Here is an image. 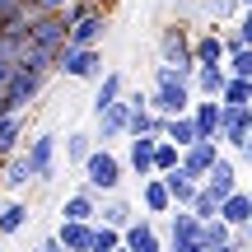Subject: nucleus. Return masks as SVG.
<instances>
[{
	"label": "nucleus",
	"mask_w": 252,
	"mask_h": 252,
	"mask_svg": "<svg viewBox=\"0 0 252 252\" xmlns=\"http://www.w3.org/2000/svg\"><path fill=\"white\" fill-rule=\"evenodd\" d=\"M80 178H84V187H89L94 196H112L126 182V163H122V154L112 150V145H94L89 159L80 163Z\"/></svg>",
	"instance_id": "nucleus-1"
},
{
	"label": "nucleus",
	"mask_w": 252,
	"mask_h": 252,
	"mask_svg": "<svg viewBox=\"0 0 252 252\" xmlns=\"http://www.w3.org/2000/svg\"><path fill=\"white\" fill-rule=\"evenodd\" d=\"M154 61L159 65H178V70H191V24L187 19H168L154 37Z\"/></svg>",
	"instance_id": "nucleus-2"
},
{
	"label": "nucleus",
	"mask_w": 252,
	"mask_h": 252,
	"mask_svg": "<svg viewBox=\"0 0 252 252\" xmlns=\"http://www.w3.org/2000/svg\"><path fill=\"white\" fill-rule=\"evenodd\" d=\"M103 70H108V61H103V47H61V56H56V75H61V80L94 84Z\"/></svg>",
	"instance_id": "nucleus-3"
},
{
	"label": "nucleus",
	"mask_w": 252,
	"mask_h": 252,
	"mask_svg": "<svg viewBox=\"0 0 252 252\" xmlns=\"http://www.w3.org/2000/svg\"><path fill=\"white\" fill-rule=\"evenodd\" d=\"M28 159V168H33V182H52L56 178V159H61V140H56L52 131H28L24 150H19Z\"/></svg>",
	"instance_id": "nucleus-4"
},
{
	"label": "nucleus",
	"mask_w": 252,
	"mask_h": 252,
	"mask_svg": "<svg viewBox=\"0 0 252 252\" xmlns=\"http://www.w3.org/2000/svg\"><path fill=\"white\" fill-rule=\"evenodd\" d=\"M47 94V75H37V70H24L19 65L14 70V80L5 84V94H0V103H5V112H28L37 98Z\"/></svg>",
	"instance_id": "nucleus-5"
},
{
	"label": "nucleus",
	"mask_w": 252,
	"mask_h": 252,
	"mask_svg": "<svg viewBox=\"0 0 252 252\" xmlns=\"http://www.w3.org/2000/svg\"><path fill=\"white\" fill-rule=\"evenodd\" d=\"M24 37H28V47H42V52L61 56V47H65V19L61 14H28L24 19Z\"/></svg>",
	"instance_id": "nucleus-6"
},
{
	"label": "nucleus",
	"mask_w": 252,
	"mask_h": 252,
	"mask_svg": "<svg viewBox=\"0 0 252 252\" xmlns=\"http://www.w3.org/2000/svg\"><path fill=\"white\" fill-rule=\"evenodd\" d=\"M248 131H252V103H243V108H224L220 103V150L224 154H238L243 150V140H248Z\"/></svg>",
	"instance_id": "nucleus-7"
},
{
	"label": "nucleus",
	"mask_w": 252,
	"mask_h": 252,
	"mask_svg": "<svg viewBox=\"0 0 252 252\" xmlns=\"http://www.w3.org/2000/svg\"><path fill=\"white\" fill-rule=\"evenodd\" d=\"M126 117H131V108L117 98V103H108L103 112H94V145H117L126 140Z\"/></svg>",
	"instance_id": "nucleus-8"
},
{
	"label": "nucleus",
	"mask_w": 252,
	"mask_h": 252,
	"mask_svg": "<svg viewBox=\"0 0 252 252\" xmlns=\"http://www.w3.org/2000/svg\"><path fill=\"white\" fill-rule=\"evenodd\" d=\"M108 28H112V14L108 9H94L89 19H80V24L65 28V47H103Z\"/></svg>",
	"instance_id": "nucleus-9"
},
{
	"label": "nucleus",
	"mask_w": 252,
	"mask_h": 252,
	"mask_svg": "<svg viewBox=\"0 0 252 252\" xmlns=\"http://www.w3.org/2000/svg\"><path fill=\"white\" fill-rule=\"evenodd\" d=\"M159 234H163V248H191L196 234H201V220L191 215V210H168Z\"/></svg>",
	"instance_id": "nucleus-10"
},
{
	"label": "nucleus",
	"mask_w": 252,
	"mask_h": 252,
	"mask_svg": "<svg viewBox=\"0 0 252 252\" xmlns=\"http://www.w3.org/2000/svg\"><path fill=\"white\" fill-rule=\"evenodd\" d=\"M229 47H224V28H201V33H191V61L196 65H224Z\"/></svg>",
	"instance_id": "nucleus-11"
},
{
	"label": "nucleus",
	"mask_w": 252,
	"mask_h": 252,
	"mask_svg": "<svg viewBox=\"0 0 252 252\" xmlns=\"http://www.w3.org/2000/svg\"><path fill=\"white\" fill-rule=\"evenodd\" d=\"M201 187H206L210 196H220V201H224L229 191L238 187V159H234V154H220V159L210 163V173L201 178Z\"/></svg>",
	"instance_id": "nucleus-12"
},
{
	"label": "nucleus",
	"mask_w": 252,
	"mask_h": 252,
	"mask_svg": "<svg viewBox=\"0 0 252 252\" xmlns=\"http://www.w3.org/2000/svg\"><path fill=\"white\" fill-rule=\"evenodd\" d=\"M220 154H224V150H220V140H191L187 150H182V163H178V168H182V173H191V178L201 182Z\"/></svg>",
	"instance_id": "nucleus-13"
},
{
	"label": "nucleus",
	"mask_w": 252,
	"mask_h": 252,
	"mask_svg": "<svg viewBox=\"0 0 252 252\" xmlns=\"http://www.w3.org/2000/svg\"><path fill=\"white\" fill-rule=\"evenodd\" d=\"M122 248H131V252H163V234L154 229V220L135 215L131 224L122 229Z\"/></svg>",
	"instance_id": "nucleus-14"
},
{
	"label": "nucleus",
	"mask_w": 252,
	"mask_h": 252,
	"mask_svg": "<svg viewBox=\"0 0 252 252\" xmlns=\"http://www.w3.org/2000/svg\"><path fill=\"white\" fill-rule=\"evenodd\" d=\"M98 224H108V229H126L135 220V201L131 196H122V191H112V196H98Z\"/></svg>",
	"instance_id": "nucleus-15"
},
{
	"label": "nucleus",
	"mask_w": 252,
	"mask_h": 252,
	"mask_svg": "<svg viewBox=\"0 0 252 252\" xmlns=\"http://www.w3.org/2000/svg\"><path fill=\"white\" fill-rule=\"evenodd\" d=\"M140 210L150 220H163L173 210V201H168V187H163V178L159 173H150V178H140Z\"/></svg>",
	"instance_id": "nucleus-16"
},
{
	"label": "nucleus",
	"mask_w": 252,
	"mask_h": 252,
	"mask_svg": "<svg viewBox=\"0 0 252 252\" xmlns=\"http://www.w3.org/2000/svg\"><path fill=\"white\" fill-rule=\"evenodd\" d=\"M187 117L196 126V140H215L220 135V98H191Z\"/></svg>",
	"instance_id": "nucleus-17"
},
{
	"label": "nucleus",
	"mask_w": 252,
	"mask_h": 252,
	"mask_svg": "<svg viewBox=\"0 0 252 252\" xmlns=\"http://www.w3.org/2000/svg\"><path fill=\"white\" fill-rule=\"evenodd\" d=\"M122 163H126V173H135V178H150V173H154V140H150V135H131Z\"/></svg>",
	"instance_id": "nucleus-18"
},
{
	"label": "nucleus",
	"mask_w": 252,
	"mask_h": 252,
	"mask_svg": "<svg viewBox=\"0 0 252 252\" xmlns=\"http://www.w3.org/2000/svg\"><path fill=\"white\" fill-rule=\"evenodd\" d=\"M126 89H131V80H126V70H103L98 80H94V103H89V108H94V112H103L108 103H117V98H122Z\"/></svg>",
	"instance_id": "nucleus-19"
},
{
	"label": "nucleus",
	"mask_w": 252,
	"mask_h": 252,
	"mask_svg": "<svg viewBox=\"0 0 252 252\" xmlns=\"http://www.w3.org/2000/svg\"><path fill=\"white\" fill-rule=\"evenodd\" d=\"M215 220H224V224H229V229L238 234V229H243L248 220H252V191L234 187V191H229L224 201H220V215H215Z\"/></svg>",
	"instance_id": "nucleus-20"
},
{
	"label": "nucleus",
	"mask_w": 252,
	"mask_h": 252,
	"mask_svg": "<svg viewBox=\"0 0 252 252\" xmlns=\"http://www.w3.org/2000/svg\"><path fill=\"white\" fill-rule=\"evenodd\" d=\"M229 70L224 65H191V98H220Z\"/></svg>",
	"instance_id": "nucleus-21"
},
{
	"label": "nucleus",
	"mask_w": 252,
	"mask_h": 252,
	"mask_svg": "<svg viewBox=\"0 0 252 252\" xmlns=\"http://www.w3.org/2000/svg\"><path fill=\"white\" fill-rule=\"evenodd\" d=\"M159 178H163V187H168V201H173V210H187L201 182L191 178V173H182V168H168V173H159Z\"/></svg>",
	"instance_id": "nucleus-22"
},
{
	"label": "nucleus",
	"mask_w": 252,
	"mask_h": 252,
	"mask_svg": "<svg viewBox=\"0 0 252 252\" xmlns=\"http://www.w3.org/2000/svg\"><path fill=\"white\" fill-rule=\"evenodd\" d=\"M24 140H28V112H9V117L0 122V159L19 154Z\"/></svg>",
	"instance_id": "nucleus-23"
},
{
	"label": "nucleus",
	"mask_w": 252,
	"mask_h": 252,
	"mask_svg": "<svg viewBox=\"0 0 252 252\" xmlns=\"http://www.w3.org/2000/svg\"><path fill=\"white\" fill-rule=\"evenodd\" d=\"M28 182H33V168H28L24 154H9V159H0V191H24Z\"/></svg>",
	"instance_id": "nucleus-24"
},
{
	"label": "nucleus",
	"mask_w": 252,
	"mask_h": 252,
	"mask_svg": "<svg viewBox=\"0 0 252 252\" xmlns=\"http://www.w3.org/2000/svg\"><path fill=\"white\" fill-rule=\"evenodd\" d=\"M238 9H243V0H196V9H191V14H201L210 28H224V24H234Z\"/></svg>",
	"instance_id": "nucleus-25"
},
{
	"label": "nucleus",
	"mask_w": 252,
	"mask_h": 252,
	"mask_svg": "<svg viewBox=\"0 0 252 252\" xmlns=\"http://www.w3.org/2000/svg\"><path fill=\"white\" fill-rule=\"evenodd\" d=\"M89 150H94V131H84V126H75V131L61 140V159L70 163L75 173H80V163L89 159Z\"/></svg>",
	"instance_id": "nucleus-26"
},
{
	"label": "nucleus",
	"mask_w": 252,
	"mask_h": 252,
	"mask_svg": "<svg viewBox=\"0 0 252 252\" xmlns=\"http://www.w3.org/2000/svg\"><path fill=\"white\" fill-rule=\"evenodd\" d=\"M94 215H98V196H94L89 187L70 191V196H65V206H61V220H80V224H89Z\"/></svg>",
	"instance_id": "nucleus-27"
},
{
	"label": "nucleus",
	"mask_w": 252,
	"mask_h": 252,
	"mask_svg": "<svg viewBox=\"0 0 252 252\" xmlns=\"http://www.w3.org/2000/svg\"><path fill=\"white\" fill-rule=\"evenodd\" d=\"M89 234H94V220L89 224H80V220H61L56 224V243L65 252H89Z\"/></svg>",
	"instance_id": "nucleus-28"
},
{
	"label": "nucleus",
	"mask_w": 252,
	"mask_h": 252,
	"mask_svg": "<svg viewBox=\"0 0 252 252\" xmlns=\"http://www.w3.org/2000/svg\"><path fill=\"white\" fill-rule=\"evenodd\" d=\"M229 243H234V229L224 220H201V234H196L201 252H215V248H229Z\"/></svg>",
	"instance_id": "nucleus-29"
},
{
	"label": "nucleus",
	"mask_w": 252,
	"mask_h": 252,
	"mask_svg": "<svg viewBox=\"0 0 252 252\" xmlns=\"http://www.w3.org/2000/svg\"><path fill=\"white\" fill-rule=\"evenodd\" d=\"M163 122H168V117H154L150 108H135L131 117H126V140H131V135H150V140H159Z\"/></svg>",
	"instance_id": "nucleus-30"
},
{
	"label": "nucleus",
	"mask_w": 252,
	"mask_h": 252,
	"mask_svg": "<svg viewBox=\"0 0 252 252\" xmlns=\"http://www.w3.org/2000/svg\"><path fill=\"white\" fill-rule=\"evenodd\" d=\"M24 224H28V206H24L19 196H5V201H0V238L19 234Z\"/></svg>",
	"instance_id": "nucleus-31"
},
{
	"label": "nucleus",
	"mask_w": 252,
	"mask_h": 252,
	"mask_svg": "<svg viewBox=\"0 0 252 252\" xmlns=\"http://www.w3.org/2000/svg\"><path fill=\"white\" fill-rule=\"evenodd\" d=\"M163 140H173L178 150H187L191 140H196V126H191V117L182 112V117H168L163 122Z\"/></svg>",
	"instance_id": "nucleus-32"
},
{
	"label": "nucleus",
	"mask_w": 252,
	"mask_h": 252,
	"mask_svg": "<svg viewBox=\"0 0 252 252\" xmlns=\"http://www.w3.org/2000/svg\"><path fill=\"white\" fill-rule=\"evenodd\" d=\"M220 103H224V108H243V103H252V84L238 80V75H229L224 89H220Z\"/></svg>",
	"instance_id": "nucleus-33"
},
{
	"label": "nucleus",
	"mask_w": 252,
	"mask_h": 252,
	"mask_svg": "<svg viewBox=\"0 0 252 252\" xmlns=\"http://www.w3.org/2000/svg\"><path fill=\"white\" fill-rule=\"evenodd\" d=\"M178 163H182V150L159 135V140H154V173H168V168H178Z\"/></svg>",
	"instance_id": "nucleus-34"
},
{
	"label": "nucleus",
	"mask_w": 252,
	"mask_h": 252,
	"mask_svg": "<svg viewBox=\"0 0 252 252\" xmlns=\"http://www.w3.org/2000/svg\"><path fill=\"white\" fill-rule=\"evenodd\" d=\"M24 47H28L24 28H5V33H0V61H19V56H24Z\"/></svg>",
	"instance_id": "nucleus-35"
},
{
	"label": "nucleus",
	"mask_w": 252,
	"mask_h": 252,
	"mask_svg": "<svg viewBox=\"0 0 252 252\" xmlns=\"http://www.w3.org/2000/svg\"><path fill=\"white\" fill-rule=\"evenodd\" d=\"M122 243V229H108V224H98L94 220V234H89V252H112Z\"/></svg>",
	"instance_id": "nucleus-36"
},
{
	"label": "nucleus",
	"mask_w": 252,
	"mask_h": 252,
	"mask_svg": "<svg viewBox=\"0 0 252 252\" xmlns=\"http://www.w3.org/2000/svg\"><path fill=\"white\" fill-rule=\"evenodd\" d=\"M24 19H28L24 0H0V33H5V28H24Z\"/></svg>",
	"instance_id": "nucleus-37"
},
{
	"label": "nucleus",
	"mask_w": 252,
	"mask_h": 252,
	"mask_svg": "<svg viewBox=\"0 0 252 252\" xmlns=\"http://www.w3.org/2000/svg\"><path fill=\"white\" fill-rule=\"evenodd\" d=\"M191 215H196V220H215L220 215V196H210V191L206 187H196V196H191Z\"/></svg>",
	"instance_id": "nucleus-38"
},
{
	"label": "nucleus",
	"mask_w": 252,
	"mask_h": 252,
	"mask_svg": "<svg viewBox=\"0 0 252 252\" xmlns=\"http://www.w3.org/2000/svg\"><path fill=\"white\" fill-rule=\"evenodd\" d=\"M224 70L238 75V80H252V47H238L234 56H224Z\"/></svg>",
	"instance_id": "nucleus-39"
},
{
	"label": "nucleus",
	"mask_w": 252,
	"mask_h": 252,
	"mask_svg": "<svg viewBox=\"0 0 252 252\" xmlns=\"http://www.w3.org/2000/svg\"><path fill=\"white\" fill-rule=\"evenodd\" d=\"M94 9H103L98 0H70V5L61 9V19H65V28H70V24H80V19H89Z\"/></svg>",
	"instance_id": "nucleus-40"
},
{
	"label": "nucleus",
	"mask_w": 252,
	"mask_h": 252,
	"mask_svg": "<svg viewBox=\"0 0 252 252\" xmlns=\"http://www.w3.org/2000/svg\"><path fill=\"white\" fill-rule=\"evenodd\" d=\"M229 28H234V37H238L243 47H252V5H248V9H238V14H234V24H229Z\"/></svg>",
	"instance_id": "nucleus-41"
},
{
	"label": "nucleus",
	"mask_w": 252,
	"mask_h": 252,
	"mask_svg": "<svg viewBox=\"0 0 252 252\" xmlns=\"http://www.w3.org/2000/svg\"><path fill=\"white\" fill-rule=\"evenodd\" d=\"M24 5H28V14H61L70 0H24Z\"/></svg>",
	"instance_id": "nucleus-42"
},
{
	"label": "nucleus",
	"mask_w": 252,
	"mask_h": 252,
	"mask_svg": "<svg viewBox=\"0 0 252 252\" xmlns=\"http://www.w3.org/2000/svg\"><path fill=\"white\" fill-rule=\"evenodd\" d=\"M14 70H19V61H0V94H5V84L14 80Z\"/></svg>",
	"instance_id": "nucleus-43"
},
{
	"label": "nucleus",
	"mask_w": 252,
	"mask_h": 252,
	"mask_svg": "<svg viewBox=\"0 0 252 252\" xmlns=\"http://www.w3.org/2000/svg\"><path fill=\"white\" fill-rule=\"evenodd\" d=\"M37 252H65V248H61V243H56V234H47V238H42V243H37Z\"/></svg>",
	"instance_id": "nucleus-44"
},
{
	"label": "nucleus",
	"mask_w": 252,
	"mask_h": 252,
	"mask_svg": "<svg viewBox=\"0 0 252 252\" xmlns=\"http://www.w3.org/2000/svg\"><path fill=\"white\" fill-rule=\"evenodd\" d=\"M173 9H178V19H187L191 9H196V0H173Z\"/></svg>",
	"instance_id": "nucleus-45"
},
{
	"label": "nucleus",
	"mask_w": 252,
	"mask_h": 252,
	"mask_svg": "<svg viewBox=\"0 0 252 252\" xmlns=\"http://www.w3.org/2000/svg\"><path fill=\"white\" fill-rule=\"evenodd\" d=\"M238 234H243V243H252V220H248V224H243V229H238Z\"/></svg>",
	"instance_id": "nucleus-46"
},
{
	"label": "nucleus",
	"mask_w": 252,
	"mask_h": 252,
	"mask_svg": "<svg viewBox=\"0 0 252 252\" xmlns=\"http://www.w3.org/2000/svg\"><path fill=\"white\" fill-rule=\"evenodd\" d=\"M215 252H238V248H234V243H229V248H215Z\"/></svg>",
	"instance_id": "nucleus-47"
},
{
	"label": "nucleus",
	"mask_w": 252,
	"mask_h": 252,
	"mask_svg": "<svg viewBox=\"0 0 252 252\" xmlns=\"http://www.w3.org/2000/svg\"><path fill=\"white\" fill-rule=\"evenodd\" d=\"M5 117H9V112H5V103H0V122H5Z\"/></svg>",
	"instance_id": "nucleus-48"
},
{
	"label": "nucleus",
	"mask_w": 252,
	"mask_h": 252,
	"mask_svg": "<svg viewBox=\"0 0 252 252\" xmlns=\"http://www.w3.org/2000/svg\"><path fill=\"white\" fill-rule=\"evenodd\" d=\"M182 252H201V248H196V243H191V248H182Z\"/></svg>",
	"instance_id": "nucleus-49"
},
{
	"label": "nucleus",
	"mask_w": 252,
	"mask_h": 252,
	"mask_svg": "<svg viewBox=\"0 0 252 252\" xmlns=\"http://www.w3.org/2000/svg\"><path fill=\"white\" fill-rule=\"evenodd\" d=\"M112 252H131V248H122V243H117V248H112Z\"/></svg>",
	"instance_id": "nucleus-50"
},
{
	"label": "nucleus",
	"mask_w": 252,
	"mask_h": 252,
	"mask_svg": "<svg viewBox=\"0 0 252 252\" xmlns=\"http://www.w3.org/2000/svg\"><path fill=\"white\" fill-rule=\"evenodd\" d=\"M248 252H252V243H248Z\"/></svg>",
	"instance_id": "nucleus-51"
},
{
	"label": "nucleus",
	"mask_w": 252,
	"mask_h": 252,
	"mask_svg": "<svg viewBox=\"0 0 252 252\" xmlns=\"http://www.w3.org/2000/svg\"><path fill=\"white\" fill-rule=\"evenodd\" d=\"M248 191H252V187H248Z\"/></svg>",
	"instance_id": "nucleus-52"
}]
</instances>
